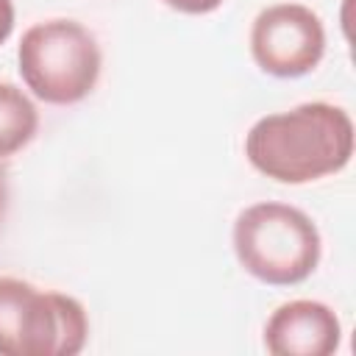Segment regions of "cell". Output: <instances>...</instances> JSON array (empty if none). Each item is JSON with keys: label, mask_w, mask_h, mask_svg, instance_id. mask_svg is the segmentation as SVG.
<instances>
[{"label": "cell", "mask_w": 356, "mask_h": 356, "mask_svg": "<svg viewBox=\"0 0 356 356\" xmlns=\"http://www.w3.org/2000/svg\"><path fill=\"white\" fill-rule=\"evenodd\" d=\"M353 145L350 114L342 106L309 100L259 117L245 134V159L264 178L300 186L342 172Z\"/></svg>", "instance_id": "1"}, {"label": "cell", "mask_w": 356, "mask_h": 356, "mask_svg": "<svg viewBox=\"0 0 356 356\" xmlns=\"http://www.w3.org/2000/svg\"><path fill=\"white\" fill-rule=\"evenodd\" d=\"M167 8L178 11V14H189V17H203V14H211L217 11L225 0H161Z\"/></svg>", "instance_id": "8"}, {"label": "cell", "mask_w": 356, "mask_h": 356, "mask_svg": "<svg viewBox=\"0 0 356 356\" xmlns=\"http://www.w3.org/2000/svg\"><path fill=\"white\" fill-rule=\"evenodd\" d=\"M14 22H17L14 0H0V44H6L8 36L14 33Z\"/></svg>", "instance_id": "9"}, {"label": "cell", "mask_w": 356, "mask_h": 356, "mask_svg": "<svg viewBox=\"0 0 356 356\" xmlns=\"http://www.w3.org/2000/svg\"><path fill=\"white\" fill-rule=\"evenodd\" d=\"M239 267L267 286H295L312 278L323 259L317 222L298 206L259 200L245 206L231 228Z\"/></svg>", "instance_id": "2"}, {"label": "cell", "mask_w": 356, "mask_h": 356, "mask_svg": "<svg viewBox=\"0 0 356 356\" xmlns=\"http://www.w3.org/2000/svg\"><path fill=\"white\" fill-rule=\"evenodd\" d=\"M248 47L264 75L303 78L325 56V25L303 3H275L253 17Z\"/></svg>", "instance_id": "5"}, {"label": "cell", "mask_w": 356, "mask_h": 356, "mask_svg": "<svg viewBox=\"0 0 356 356\" xmlns=\"http://www.w3.org/2000/svg\"><path fill=\"white\" fill-rule=\"evenodd\" d=\"M6 209H8V178H6V170L0 167V222L6 217Z\"/></svg>", "instance_id": "10"}, {"label": "cell", "mask_w": 356, "mask_h": 356, "mask_svg": "<svg viewBox=\"0 0 356 356\" xmlns=\"http://www.w3.org/2000/svg\"><path fill=\"white\" fill-rule=\"evenodd\" d=\"M89 339L78 298L0 275V356H75Z\"/></svg>", "instance_id": "4"}, {"label": "cell", "mask_w": 356, "mask_h": 356, "mask_svg": "<svg viewBox=\"0 0 356 356\" xmlns=\"http://www.w3.org/2000/svg\"><path fill=\"white\" fill-rule=\"evenodd\" d=\"M36 131H39V111L33 100L19 86L0 81V161L28 147Z\"/></svg>", "instance_id": "7"}, {"label": "cell", "mask_w": 356, "mask_h": 356, "mask_svg": "<svg viewBox=\"0 0 356 356\" xmlns=\"http://www.w3.org/2000/svg\"><path fill=\"white\" fill-rule=\"evenodd\" d=\"M261 342L273 356H331L342 345V323L328 303L298 298L267 317Z\"/></svg>", "instance_id": "6"}, {"label": "cell", "mask_w": 356, "mask_h": 356, "mask_svg": "<svg viewBox=\"0 0 356 356\" xmlns=\"http://www.w3.org/2000/svg\"><path fill=\"white\" fill-rule=\"evenodd\" d=\"M25 89L47 106H75L100 81L103 53L95 33L70 17L33 22L17 44Z\"/></svg>", "instance_id": "3"}]
</instances>
